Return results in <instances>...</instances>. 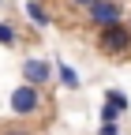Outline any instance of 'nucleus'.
<instances>
[{"label":"nucleus","mask_w":131,"mask_h":135,"mask_svg":"<svg viewBox=\"0 0 131 135\" xmlns=\"http://www.w3.org/2000/svg\"><path fill=\"white\" fill-rule=\"evenodd\" d=\"M97 53H105V56H112V60H120V56H131V26H127V19L124 23H112V26H105V30H97Z\"/></svg>","instance_id":"obj_1"},{"label":"nucleus","mask_w":131,"mask_h":135,"mask_svg":"<svg viewBox=\"0 0 131 135\" xmlns=\"http://www.w3.org/2000/svg\"><path fill=\"white\" fill-rule=\"evenodd\" d=\"M8 105H11V113L19 116V120H30V116H38L45 109V94H41V86H34V83H19V86L11 90Z\"/></svg>","instance_id":"obj_2"},{"label":"nucleus","mask_w":131,"mask_h":135,"mask_svg":"<svg viewBox=\"0 0 131 135\" xmlns=\"http://www.w3.org/2000/svg\"><path fill=\"white\" fill-rule=\"evenodd\" d=\"M83 15H86V26L105 30V26H112V23H124V19H127V8L120 4V0H94Z\"/></svg>","instance_id":"obj_3"},{"label":"nucleus","mask_w":131,"mask_h":135,"mask_svg":"<svg viewBox=\"0 0 131 135\" xmlns=\"http://www.w3.org/2000/svg\"><path fill=\"white\" fill-rule=\"evenodd\" d=\"M56 79V64H49L41 56H26L23 60V83H34V86H49V83Z\"/></svg>","instance_id":"obj_4"},{"label":"nucleus","mask_w":131,"mask_h":135,"mask_svg":"<svg viewBox=\"0 0 131 135\" xmlns=\"http://www.w3.org/2000/svg\"><path fill=\"white\" fill-rule=\"evenodd\" d=\"M23 11H26V19L34 23L38 30H45L49 23H53V15H49V8L41 4V0H26V8H23Z\"/></svg>","instance_id":"obj_5"},{"label":"nucleus","mask_w":131,"mask_h":135,"mask_svg":"<svg viewBox=\"0 0 131 135\" xmlns=\"http://www.w3.org/2000/svg\"><path fill=\"white\" fill-rule=\"evenodd\" d=\"M56 79H60V86H64V90H79V86H83L79 71H75L71 64H64V60H56Z\"/></svg>","instance_id":"obj_6"},{"label":"nucleus","mask_w":131,"mask_h":135,"mask_svg":"<svg viewBox=\"0 0 131 135\" xmlns=\"http://www.w3.org/2000/svg\"><path fill=\"white\" fill-rule=\"evenodd\" d=\"M0 45H4V49L19 45V30H15V23H8V19H0Z\"/></svg>","instance_id":"obj_7"},{"label":"nucleus","mask_w":131,"mask_h":135,"mask_svg":"<svg viewBox=\"0 0 131 135\" xmlns=\"http://www.w3.org/2000/svg\"><path fill=\"white\" fill-rule=\"evenodd\" d=\"M105 101H109V105H116L120 113H127V109H131V101H127V94H124V90H105Z\"/></svg>","instance_id":"obj_8"},{"label":"nucleus","mask_w":131,"mask_h":135,"mask_svg":"<svg viewBox=\"0 0 131 135\" xmlns=\"http://www.w3.org/2000/svg\"><path fill=\"white\" fill-rule=\"evenodd\" d=\"M97 116H101V124H116L124 113H120L116 105H109V101H101V113H97Z\"/></svg>","instance_id":"obj_9"},{"label":"nucleus","mask_w":131,"mask_h":135,"mask_svg":"<svg viewBox=\"0 0 131 135\" xmlns=\"http://www.w3.org/2000/svg\"><path fill=\"white\" fill-rule=\"evenodd\" d=\"M0 135H38V131L26 128V124H4V128H0Z\"/></svg>","instance_id":"obj_10"},{"label":"nucleus","mask_w":131,"mask_h":135,"mask_svg":"<svg viewBox=\"0 0 131 135\" xmlns=\"http://www.w3.org/2000/svg\"><path fill=\"white\" fill-rule=\"evenodd\" d=\"M97 135H120V124H101V128H97Z\"/></svg>","instance_id":"obj_11"},{"label":"nucleus","mask_w":131,"mask_h":135,"mask_svg":"<svg viewBox=\"0 0 131 135\" xmlns=\"http://www.w3.org/2000/svg\"><path fill=\"white\" fill-rule=\"evenodd\" d=\"M68 4H71V8H75V11H86V8H90V4H94V0H68Z\"/></svg>","instance_id":"obj_12"},{"label":"nucleus","mask_w":131,"mask_h":135,"mask_svg":"<svg viewBox=\"0 0 131 135\" xmlns=\"http://www.w3.org/2000/svg\"><path fill=\"white\" fill-rule=\"evenodd\" d=\"M127 26H131V11H127Z\"/></svg>","instance_id":"obj_13"},{"label":"nucleus","mask_w":131,"mask_h":135,"mask_svg":"<svg viewBox=\"0 0 131 135\" xmlns=\"http://www.w3.org/2000/svg\"><path fill=\"white\" fill-rule=\"evenodd\" d=\"M0 4H8V0H0Z\"/></svg>","instance_id":"obj_14"}]
</instances>
